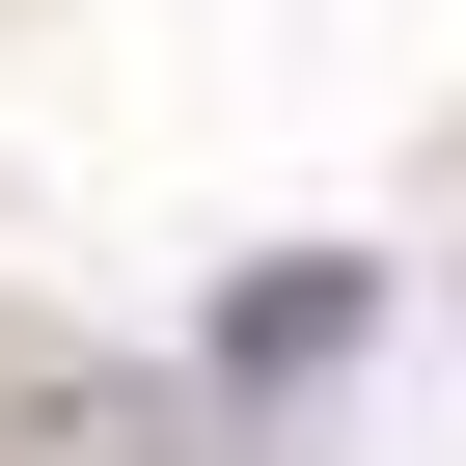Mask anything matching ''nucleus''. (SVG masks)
Wrapping results in <instances>:
<instances>
[{"label":"nucleus","instance_id":"nucleus-2","mask_svg":"<svg viewBox=\"0 0 466 466\" xmlns=\"http://www.w3.org/2000/svg\"><path fill=\"white\" fill-rule=\"evenodd\" d=\"M165 439H192L165 384H110V411H28V466H165Z\"/></svg>","mask_w":466,"mask_h":466},{"label":"nucleus","instance_id":"nucleus-1","mask_svg":"<svg viewBox=\"0 0 466 466\" xmlns=\"http://www.w3.org/2000/svg\"><path fill=\"white\" fill-rule=\"evenodd\" d=\"M357 248H302V275H248V302H219V384H302V357H357Z\"/></svg>","mask_w":466,"mask_h":466}]
</instances>
